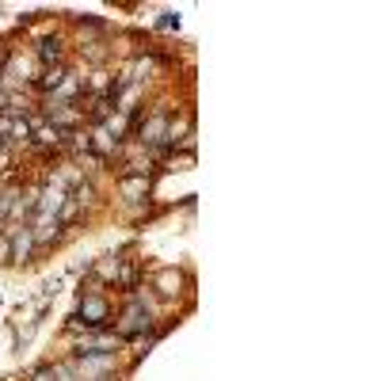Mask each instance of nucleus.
Segmentation results:
<instances>
[{"label": "nucleus", "mask_w": 381, "mask_h": 381, "mask_svg": "<svg viewBox=\"0 0 381 381\" xmlns=\"http://www.w3.org/2000/svg\"><path fill=\"white\" fill-rule=\"evenodd\" d=\"M77 316H92L88 328H103V321H107V302H103V297H88Z\"/></svg>", "instance_id": "nucleus-1"}, {"label": "nucleus", "mask_w": 381, "mask_h": 381, "mask_svg": "<svg viewBox=\"0 0 381 381\" xmlns=\"http://www.w3.org/2000/svg\"><path fill=\"white\" fill-rule=\"evenodd\" d=\"M31 241H35V233H31V229H23V233L16 236V260H19V263L27 260V252H31Z\"/></svg>", "instance_id": "nucleus-2"}, {"label": "nucleus", "mask_w": 381, "mask_h": 381, "mask_svg": "<svg viewBox=\"0 0 381 381\" xmlns=\"http://www.w3.org/2000/svg\"><path fill=\"white\" fill-rule=\"evenodd\" d=\"M43 57H46V61L61 57V43H57V38H46V43H43Z\"/></svg>", "instance_id": "nucleus-3"}]
</instances>
